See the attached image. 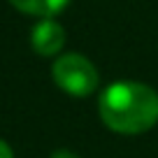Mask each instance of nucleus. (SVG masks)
<instances>
[{
  "instance_id": "nucleus-1",
  "label": "nucleus",
  "mask_w": 158,
  "mask_h": 158,
  "mask_svg": "<svg viewBox=\"0 0 158 158\" xmlns=\"http://www.w3.org/2000/svg\"><path fill=\"white\" fill-rule=\"evenodd\" d=\"M98 112L109 130L139 135L158 123V93L147 84L116 81L100 93Z\"/></svg>"
},
{
  "instance_id": "nucleus-2",
  "label": "nucleus",
  "mask_w": 158,
  "mask_h": 158,
  "mask_svg": "<svg viewBox=\"0 0 158 158\" xmlns=\"http://www.w3.org/2000/svg\"><path fill=\"white\" fill-rule=\"evenodd\" d=\"M51 74H54V81L58 84V89H63L72 98L91 95L98 89L100 79L95 65L81 54H63L60 58H56Z\"/></svg>"
},
{
  "instance_id": "nucleus-3",
  "label": "nucleus",
  "mask_w": 158,
  "mask_h": 158,
  "mask_svg": "<svg viewBox=\"0 0 158 158\" xmlns=\"http://www.w3.org/2000/svg\"><path fill=\"white\" fill-rule=\"evenodd\" d=\"M30 44L40 56H56L65 44V28L51 16H44L30 33Z\"/></svg>"
},
{
  "instance_id": "nucleus-4",
  "label": "nucleus",
  "mask_w": 158,
  "mask_h": 158,
  "mask_svg": "<svg viewBox=\"0 0 158 158\" xmlns=\"http://www.w3.org/2000/svg\"><path fill=\"white\" fill-rule=\"evenodd\" d=\"M12 5L19 12H26V14L33 16H54L58 12H63L68 7L70 0H10Z\"/></svg>"
},
{
  "instance_id": "nucleus-5",
  "label": "nucleus",
  "mask_w": 158,
  "mask_h": 158,
  "mask_svg": "<svg viewBox=\"0 0 158 158\" xmlns=\"http://www.w3.org/2000/svg\"><path fill=\"white\" fill-rule=\"evenodd\" d=\"M49 158H79L74 151H70V149H58V151H54Z\"/></svg>"
},
{
  "instance_id": "nucleus-6",
  "label": "nucleus",
  "mask_w": 158,
  "mask_h": 158,
  "mask_svg": "<svg viewBox=\"0 0 158 158\" xmlns=\"http://www.w3.org/2000/svg\"><path fill=\"white\" fill-rule=\"evenodd\" d=\"M0 158H14V156H12L10 144H7V142H2V139H0Z\"/></svg>"
}]
</instances>
